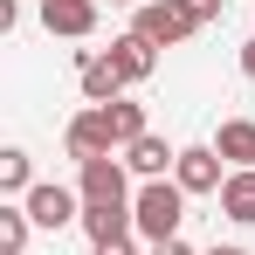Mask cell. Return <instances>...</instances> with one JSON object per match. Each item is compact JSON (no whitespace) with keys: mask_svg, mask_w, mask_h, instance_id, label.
I'll return each mask as SVG.
<instances>
[{"mask_svg":"<svg viewBox=\"0 0 255 255\" xmlns=\"http://www.w3.org/2000/svg\"><path fill=\"white\" fill-rule=\"evenodd\" d=\"M131 221H138V235H145L152 249H159V242H179V221H186L179 179H145L138 200H131Z\"/></svg>","mask_w":255,"mask_h":255,"instance_id":"obj_1","label":"cell"},{"mask_svg":"<svg viewBox=\"0 0 255 255\" xmlns=\"http://www.w3.org/2000/svg\"><path fill=\"white\" fill-rule=\"evenodd\" d=\"M193 28H200V21H193L179 0H145V7H138V21H131V35H145L152 48H179Z\"/></svg>","mask_w":255,"mask_h":255,"instance_id":"obj_2","label":"cell"},{"mask_svg":"<svg viewBox=\"0 0 255 255\" xmlns=\"http://www.w3.org/2000/svg\"><path fill=\"white\" fill-rule=\"evenodd\" d=\"M62 145H69V159H76V166H90V159H111V125H104V111L90 104L83 118H69Z\"/></svg>","mask_w":255,"mask_h":255,"instance_id":"obj_3","label":"cell"},{"mask_svg":"<svg viewBox=\"0 0 255 255\" xmlns=\"http://www.w3.org/2000/svg\"><path fill=\"white\" fill-rule=\"evenodd\" d=\"M172 179H179V193H221L228 179H221V152L214 145H186L179 152V166H172Z\"/></svg>","mask_w":255,"mask_h":255,"instance_id":"obj_4","label":"cell"},{"mask_svg":"<svg viewBox=\"0 0 255 255\" xmlns=\"http://www.w3.org/2000/svg\"><path fill=\"white\" fill-rule=\"evenodd\" d=\"M83 207H131V186L118 159H90L83 166Z\"/></svg>","mask_w":255,"mask_h":255,"instance_id":"obj_5","label":"cell"},{"mask_svg":"<svg viewBox=\"0 0 255 255\" xmlns=\"http://www.w3.org/2000/svg\"><path fill=\"white\" fill-rule=\"evenodd\" d=\"M42 28H48V35L83 42L90 28H97V0H42Z\"/></svg>","mask_w":255,"mask_h":255,"instance_id":"obj_6","label":"cell"},{"mask_svg":"<svg viewBox=\"0 0 255 255\" xmlns=\"http://www.w3.org/2000/svg\"><path fill=\"white\" fill-rule=\"evenodd\" d=\"M104 55H111V69H118L125 83H145V76L159 69V48L145 42V35H118V42L104 48Z\"/></svg>","mask_w":255,"mask_h":255,"instance_id":"obj_7","label":"cell"},{"mask_svg":"<svg viewBox=\"0 0 255 255\" xmlns=\"http://www.w3.org/2000/svg\"><path fill=\"white\" fill-rule=\"evenodd\" d=\"M76 76H83L90 104H118V90H125V76L111 69V55H97V48H76Z\"/></svg>","mask_w":255,"mask_h":255,"instance_id":"obj_8","label":"cell"},{"mask_svg":"<svg viewBox=\"0 0 255 255\" xmlns=\"http://www.w3.org/2000/svg\"><path fill=\"white\" fill-rule=\"evenodd\" d=\"M21 207H28V221H35V228H69V221H83L69 186H35V193H28Z\"/></svg>","mask_w":255,"mask_h":255,"instance_id":"obj_9","label":"cell"},{"mask_svg":"<svg viewBox=\"0 0 255 255\" xmlns=\"http://www.w3.org/2000/svg\"><path fill=\"white\" fill-rule=\"evenodd\" d=\"M125 166L138 172V179H166V172L179 166V152H172L166 138H152V131H145L138 145H125Z\"/></svg>","mask_w":255,"mask_h":255,"instance_id":"obj_10","label":"cell"},{"mask_svg":"<svg viewBox=\"0 0 255 255\" xmlns=\"http://www.w3.org/2000/svg\"><path fill=\"white\" fill-rule=\"evenodd\" d=\"M214 152L235 159V172H249V166H255V118H228L221 138H214Z\"/></svg>","mask_w":255,"mask_h":255,"instance_id":"obj_11","label":"cell"},{"mask_svg":"<svg viewBox=\"0 0 255 255\" xmlns=\"http://www.w3.org/2000/svg\"><path fill=\"white\" fill-rule=\"evenodd\" d=\"M131 228H138V221H131V207H83V235H90V249H97V242H125Z\"/></svg>","mask_w":255,"mask_h":255,"instance_id":"obj_12","label":"cell"},{"mask_svg":"<svg viewBox=\"0 0 255 255\" xmlns=\"http://www.w3.org/2000/svg\"><path fill=\"white\" fill-rule=\"evenodd\" d=\"M221 214L242 221V228H255V166H249V172H228V186H221Z\"/></svg>","mask_w":255,"mask_h":255,"instance_id":"obj_13","label":"cell"},{"mask_svg":"<svg viewBox=\"0 0 255 255\" xmlns=\"http://www.w3.org/2000/svg\"><path fill=\"white\" fill-rule=\"evenodd\" d=\"M97 111H104V125H111V145H138V138H145V104H125V97H118V104H97Z\"/></svg>","mask_w":255,"mask_h":255,"instance_id":"obj_14","label":"cell"},{"mask_svg":"<svg viewBox=\"0 0 255 255\" xmlns=\"http://www.w3.org/2000/svg\"><path fill=\"white\" fill-rule=\"evenodd\" d=\"M0 193H21V200L35 193V159H28L21 145H7V152H0Z\"/></svg>","mask_w":255,"mask_h":255,"instance_id":"obj_15","label":"cell"},{"mask_svg":"<svg viewBox=\"0 0 255 255\" xmlns=\"http://www.w3.org/2000/svg\"><path fill=\"white\" fill-rule=\"evenodd\" d=\"M28 249V207H0V255Z\"/></svg>","mask_w":255,"mask_h":255,"instance_id":"obj_16","label":"cell"},{"mask_svg":"<svg viewBox=\"0 0 255 255\" xmlns=\"http://www.w3.org/2000/svg\"><path fill=\"white\" fill-rule=\"evenodd\" d=\"M179 7H186V14L207 28V21H221V7H228V0H179Z\"/></svg>","mask_w":255,"mask_h":255,"instance_id":"obj_17","label":"cell"},{"mask_svg":"<svg viewBox=\"0 0 255 255\" xmlns=\"http://www.w3.org/2000/svg\"><path fill=\"white\" fill-rule=\"evenodd\" d=\"M97 255H138V249H131V235H125V242H97Z\"/></svg>","mask_w":255,"mask_h":255,"instance_id":"obj_18","label":"cell"},{"mask_svg":"<svg viewBox=\"0 0 255 255\" xmlns=\"http://www.w3.org/2000/svg\"><path fill=\"white\" fill-rule=\"evenodd\" d=\"M242 76H249V83H255V42L242 48Z\"/></svg>","mask_w":255,"mask_h":255,"instance_id":"obj_19","label":"cell"},{"mask_svg":"<svg viewBox=\"0 0 255 255\" xmlns=\"http://www.w3.org/2000/svg\"><path fill=\"white\" fill-rule=\"evenodd\" d=\"M152 255H193V249H186V242H159Z\"/></svg>","mask_w":255,"mask_h":255,"instance_id":"obj_20","label":"cell"},{"mask_svg":"<svg viewBox=\"0 0 255 255\" xmlns=\"http://www.w3.org/2000/svg\"><path fill=\"white\" fill-rule=\"evenodd\" d=\"M111 7H145V0H111Z\"/></svg>","mask_w":255,"mask_h":255,"instance_id":"obj_21","label":"cell"},{"mask_svg":"<svg viewBox=\"0 0 255 255\" xmlns=\"http://www.w3.org/2000/svg\"><path fill=\"white\" fill-rule=\"evenodd\" d=\"M207 255H242V249H207Z\"/></svg>","mask_w":255,"mask_h":255,"instance_id":"obj_22","label":"cell"}]
</instances>
